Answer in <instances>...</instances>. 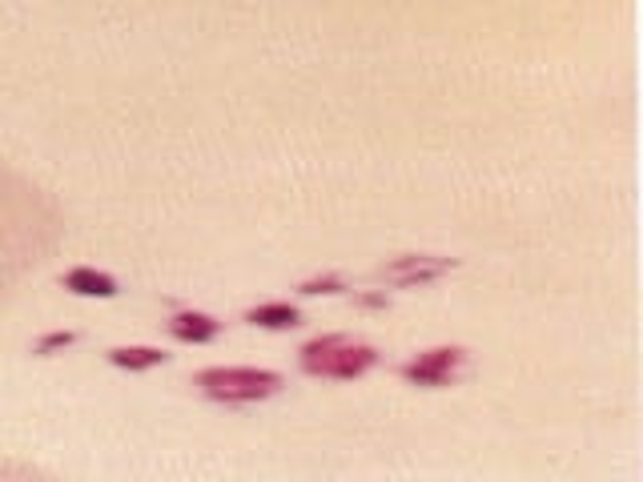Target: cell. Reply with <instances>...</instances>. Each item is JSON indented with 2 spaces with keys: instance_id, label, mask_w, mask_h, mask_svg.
<instances>
[{
  "instance_id": "cell-10",
  "label": "cell",
  "mask_w": 643,
  "mask_h": 482,
  "mask_svg": "<svg viewBox=\"0 0 643 482\" xmlns=\"http://www.w3.org/2000/svg\"><path fill=\"white\" fill-rule=\"evenodd\" d=\"M76 334H69V329H53V334H44L41 342L33 346V354H41V358H49L53 350H65V346H73Z\"/></svg>"
},
{
  "instance_id": "cell-7",
  "label": "cell",
  "mask_w": 643,
  "mask_h": 482,
  "mask_svg": "<svg viewBox=\"0 0 643 482\" xmlns=\"http://www.w3.org/2000/svg\"><path fill=\"white\" fill-rule=\"evenodd\" d=\"M246 322L262 329H294L302 326V310L290 306V302H266V306H253Z\"/></svg>"
},
{
  "instance_id": "cell-8",
  "label": "cell",
  "mask_w": 643,
  "mask_h": 482,
  "mask_svg": "<svg viewBox=\"0 0 643 482\" xmlns=\"http://www.w3.org/2000/svg\"><path fill=\"white\" fill-rule=\"evenodd\" d=\"M169 329H174V338H182V342H209V338H218L221 326L214 318H209V314L186 310V314H174Z\"/></svg>"
},
{
  "instance_id": "cell-3",
  "label": "cell",
  "mask_w": 643,
  "mask_h": 482,
  "mask_svg": "<svg viewBox=\"0 0 643 482\" xmlns=\"http://www.w3.org/2000/svg\"><path fill=\"white\" fill-rule=\"evenodd\" d=\"M197 386L201 395L214 398V402L229 406H246V402H262L282 390V374L273 370H253V366H214V370L197 374Z\"/></svg>"
},
{
  "instance_id": "cell-9",
  "label": "cell",
  "mask_w": 643,
  "mask_h": 482,
  "mask_svg": "<svg viewBox=\"0 0 643 482\" xmlns=\"http://www.w3.org/2000/svg\"><path fill=\"white\" fill-rule=\"evenodd\" d=\"M165 358L169 354L153 350V346H117V350H110V362L121 370H153V366H165Z\"/></svg>"
},
{
  "instance_id": "cell-2",
  "label": "cell",
  "mask_w": 643,
  "mask_h": 482,
  "mask_svg": "<svg viewBox=\"0 0 643 482\" xmlns=\"http://www.w3.org/2000/svg\"><path fill=\"white\" fill-rule=\"evenodd\" d=\"M374 366H378V350L342 338V334H326V338L302 346V370L314 378H362Z\"/></svg>"
},
{
  "instance_id": "cell-11",
  "label": "cell",
  "mask_w": 643,
  "mask_h": 482,
  "mask_svg": "<svg viewBox=\"0 0 643 482\" xmlns=\"http://www.w3.org/2000/svg\"><path fill=\"white\" fill-rule=\"evenodd\" d=\"M342 290H346V285H342V277H334V274L302 282V294H342Z\"/></svg>"
},
{
  "instance_id": "cell-12",
  "label": "cell",
  "mask_w": 643,
  "mask_h": 482,
  "mask_svg": "<svg viewBox=\"0 0 643 482\" xmlns=\"http://www.w3.org/2000/svg\"><path fill=\"white\" fill-rule=\"evenodd\" d=\"M0 474H17V479H41L37 467H12V462H0Z\"/></svg>"
},
{
  "instance_id": "cell-4",
  "label": "cell",
  "mask_w": 643,
  "mask_h": 482,
  "mask_svg": "<svg viewBox=\"0 0 643 482\" xmlns=\"http://www.w3.org/2000/svg\"><path fill=\"white\" fill-rule=\"evenodd\" d=\"M463 362H467V354L458 350V346H438V350H426V354H418V358L406 362L403 378L411 386H426V390H435V386H447L450 378H455Z\"/></svg>"
},
{
  "instance_id": "cell-13",
  "label": "cell",
  "mask_w": 643,
  "mask_h": 482,
  "mask_svg": "<svg viewBox=\"0 0 643 482\" xmlns=\"http://www.w3.org/2000/svg\"><path fill=\"white\" fill-rule=\"evenodd\" d=\"M359 302H362V306H386V297H382V294H362Z\"/></svg>"
},
{
  "instance_id": "cell-5",
  "label": "cell",
  "mask_w": 643,
  "mask_h": 482,
  "mask_svg": "<svg viewBox=\"0 0 643 482\" xmlns=\"http://www.w3.org/2000/svg\"><path fill=\"white\" fill-rule=\"evenodd\" d=\"M455 270V262L450 258H426V253H406V258H398V262L382 265V282L391 285H426L435 282V277L450 274Z\"/></svg>"
},
{
  "instance_id": "cell-1",
  "label": "cell",
  "mask_w": 643,
  "mask_h": 482,
  "mask_svg": "<svg viewBox=\"0 0 643 482\" xmlns=\"http://www.w3.org/2000/svg\"><path fill=\"white\" fill-rule=\"evenodd\" d=\"M61 238V213L24 177L0 169V302Z\"/></svg>"
},
{
  "instance_id": "cell-6",
  "label": "cell",
  "mask_w": 643,
  "mask_h": 482,
  "mask_svg": "<svg viewBox=\"0 0 643 482\" xmlns=\"http://www.w3.org/2000/svg\"><path fill=\"white\" fill-rule=\"evenodd\" d=\"M65 290H73V294H81V297H117V282H113L110 274L93 270V265H76V270H69Z\"/></svg>"
}]
</instances>
